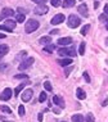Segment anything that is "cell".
<instances>
[{"instance_id": "cell-12", "label": "cell", "mask_w": 108, "mask_h": 122, "mask_svg": "<svg viewBox=\"0 0 108 122\" xmlns=\"http://www.w3.org/2000/svg\"><path fill=\"white\" fill-rule=\"evenodd\" d=\"M77 10H78V13H80L82 17H87V15H89L86 4H80V5H78V8H77Z\"/></svg>"}, {"instance_id": "cell-24", "label": "cell", "mask_w": 108, "mask_h": 122, "mask_svg": "<svg viewBox=\"0 0 108 122\" xmlns=\"http://www.w3.org/2000/svg\"><path fill=\"white\" fill-rule=\"evenodd\" d=\"M78 54L80 55L85 54V42H81L80 44V46H78Z\"/></svg>"}, {"instance_id": "cell-30", "label": "cell", "mask_w": 108, "mask_h": 122, "mask_svg": "<svg viewBox=\"0 0 108 122\" xmlns=\"http://www.w3.org/2000/svg\"><path fill=\"white\" fill-rule=\"evenodd\" d=\"M99 19H100V21L103 22V23H107V22H108L107 14H100V15H99Z\"/></svg>"}, {"instance_id": "cell-22", "label": "cell", "mask_w": 108, "mask_h": 122, "mask_svg": "<svg viewBox=\"0 0 108 122\" xmlns=\"http://www.w3.org/2000/svg\"><path fill=\"white\" fill-rule=\"evenodd\" d=\"M25 86H26V82H22L21 85H18V86L15 87V90H14V94H15V95H18V94L22 91V89H23Z\"/></svg>"}, {"instance_id": "cell-17", "label": "cell", "mask_w": 108, "mask_h": 122, "mask_svg": "<svg viewBox=\"0 0 108 122\" xmlns=\"http://www.w3.org/2000/svg\"><path fill=\"white\" fill-rule=\"evenodd\" d=\"M76 95H77V98L80 99V100H84V99L86 98V94H85V91L81 87H78L76 90Z\"/></svg>"}, {"instance_id": "cell-27", "label": "cell", "mask_w": 108, "mask_h": 122, "mask_svg": "<svg viewBox=\"0 0 108 122\" xmlns=\"http://www.w3.org/2000/svg\"><path fill=\"white\" fill-rule=\"evenodd\" d=\"M45 100H46V93H41L40 97H39V102L42 103V102H45Z\"/></svg>"}, {"instance_id": "cell-14", "label": "cell", "mask_w": 108, "mask_h": 122, "mask_svg": "<svg viewBox=\"0 0 108 122\" xmlns=\"http://www.w3.org/2000/svg\"><path fill=\"white\" fill-rule=\"evenodd\" d=\"M75 4H76V0H63V3H62L63 8H72Z\"/></svg>"}, {"instance_id": "cell-35", "label": "cell", "mask_w": 108, "mask_h": 122, "mask_svg": "<svg viewBox=\"0 0 108 122\" xmlns=\"http://www.w3.org/2000/svg\"><path fill=\"white\" fill-rule=\"evenodd\" d=\"M71 70H72L71 67H70V68H66V71H64V76H66V77H68V76H70V73H71Z\"/></svg>"}, {"instance_id": "cell-46", "label": "cell", "mask_w": 108, "mask_h": 122, "mask_svg": "<svg viewBox=\"0 0 108 122\" xmlns=\"http://www.w3.org/2000/svg\"><path fill=\"white\" fill-rule=\"evenodd\" d=\"M4 122H12V121H4Z\"/></svg>"}, {"instance_id": "cell-34", "label": "cell", "mask_w": 108, "mask_h": 122, "mask_svg": "<svg viewBox=\"0 0 108 122\" xmlns=\"http://www.w3.org/2000/svg\"><path fill=\"white\" fill-rule=\"evenodd\" d=\"M0 31H10V30L6 27L5 25H0Z\"/></svg>"}, {"instance_id": "cell-44", "label": "cell", "mask_w": 108, "mask_h": 122, "mask_svg": "<svg viewBox=\"0 0 108 122\" xmlns=\"http://www.w3.org/2000/svg\"><path fill=\"white\" fill-rule=\"evenodd\" d=\"M106 30H107V31H108V22H107V23H106Z\"/></svg>"}, {"instance_id": "cell-40", "label": "cell", "mask_w": 108, "mask_h": 122, "mask_svg": "<svg viewBox=\"0 0 108 122\" xmlns=\"http://www.w3.org/2000/svg\"><path fill=\"white\" fill-rule=\"evenodd\" d=\"M104 13H106V14L108 15V4L104 5Z\"/></svg>"}, {"instance_id": "cell-26", "label": "cell", "mask_w": 108, "mask_h": 122, "mask_svg": "<svg viewBox=\"0 0 108 122\" xmlns=\"http://www.w3.org/2000/svg\"><path fill=\"white\" fill-rule=\"evenodd\" d=\"M44 87H45V90H46V91H51V90H53L51 84H50L49 81H45V82H44Z\"/></svg>"}, {"instance_id": "cell-29", "label": "cell", "mask_w": 108, "mask_h": 122, "mask_svg": "<svg viewBox=\"0 0 108 122\" xmlns=\"http://www.w3.org/2000/svg\"><path fill=\"white\" fill-rule=\"evenodd\" d=\"M18 114L19 116H25V107L23 105H19L18 107Z\"/></svg>"}, {"instance_id": "cell-11", "label": "cell", "mask_w": 108, "mask_h": 122, "mask_svg": "<svg viewBox=\"0 0 108 122\" xmlns=\"http://www.w3.org/2000/svg\"><path fill=\"white\" fill-rule=\"evenodd\" d=\"M57 42H58V45H61V46H67V45L72 44V39L71 37H61Z\"/></svg>"}, {"instance_id": "cell-43", "label": "cell", "mask_w": 108, "mask_h": 122, "mask_svg": "<svg viewBox=\"0 0 108 122\" xmlns=\"http://www.w3.org/2000/svg\"><path fill=\"white\" fill-rule=\"evenodd\" d=\"M94 6H95V8H98V6H99V3L95 1V4H94Z\"/></svg>"}, {"instance_id": "cell-13", "label": "cell", "mask_w": 108, "mask_h": 122, "mask_svg": "<svg viewBox=\"0 0 108 122\" xmlns=\"http://www.w3.org/2000/svg\"><path fill=\"white\" fill-rule=\"evenodd\" d=\"M39 42H40L41 45H49V44H51V37L50 36H42V37L39 39Z\"/></svg>"}, {"instance_id": "cell-18", "label": "cell", "mask_w": 108, "mask_h": 122, "mask_svg": "<svg viewBox=\"0 0 108 122\" xmlns=\"http://www.w3.org/2000/svg\"><path fill=\"white\" fill-rule=\"evenodd\" d=\"M8 51H9V46H8V45H4V44L0 45V58L4 57Z\"/></svg>"}, {"instance_id": "cell-25", "label": "cell", "mask_w": 108, "mask_h": 122, "mask_svg": "<svg viewBox=\"0 0 108 122\" xmlns=\"http://www.w3.org/2000/svg\"><path fill=\"white\" fill-rule=\"evenodd\" d=\"M0 109H1V112H4V113H8V114L12 113V109L9 107H6V105H1V107H0Z\"/></svg>"}, {"instance_id": "cell-42", "label": "cell", "mask_w": 108, "mask_h": 122, "mask_svg": "<svg viewBox=\"0 0 108 122\" xmlns=\"http://www.w3.org/2000/svg\"><path fill=\"white\" fill-rule=\"evenodd\" d=\"M0 39H5V34H1V32H0Z\"/></svg>"}, {"instance_id": "cell-16", "label": "cell", "mask_w": 108, "mask_h": 122, "mask_svg": "<svg viewBox=\"0 0 108 122\" xmlns=\"http://www.w3.org/2000/svg\"><path fill=\"white\" fill-rule=\"evenodd\" d=\"M15 25H17V22H15V21H12L10 18L5 21V26H6L9 30H14V28H15Z\"/></svg>"}, {"instance_id": "cell-6", "label": "cell", "mask_w": 108, "mask_h": 122, "mask_svg": "<svg viewBox=\"0 0 108 122\" xmlns=\"http://www.w3.org/2000/svg\"><path fill=\"white\" fill-rule=\"evenodd\" d=\"M13 14H14V10L12 8H4L1 10V14H0V21H3L4 18H10Z\"/></svg>"}, {"instance_id": "cell-21", "label": "cell", "mask_w": 108, "mask_h": 122, "mask_svg": "<svg viewBox=\"0 0 108 122\" xmlns=\"http://www.w3.org/2000/svg\"><path fill=\"white\" fill-rule=\"evenodd\" d=\"M23 21H25V14H23V13H18V14L15 15V22L22 23Z\"/></svg>"}, {"instance_id": "cell-8", "label": "cell", "mask_w": 108, "mask_h": 122, "mask_svg": "<svg viewBox=\"0 0 108 122\" xmlns=\"http://www.w3.org/2000/svg\"><path fill=\"white\" fill-rule=\"evenodd\" d=\"M66 19V17H64V14H62V13H59V14H55L53 18H51V25H54V26H57V25H61L62 22Z\"/></svg>"}, {"instance_id": "cell-20", "label": "cell", "mask_w": 108, "mask_h": 122, "mask_svg": "<svg viewBox=\"0 0 108 122\" xmlns=\"http://www.w3.org/2000/svg\"><path fill=\"white\" fill-rule=\"evenodd\" d=\"M72 122H84L82 114H73L72 116Z\"/></svg>"}, {"instance_id": "cell-33", "label": "cell", "mask_w": 108, "mask_h": 122, "mask_svg": "<svg viewBox=\"0 0 108 122\" xmlns=\"http://www.w3.org/2000/svg\"><path fill=\"white\" fill-rule=\"evenodd\" d=\"M84 78H85V81L86 82H90V76H89V73H87V72H84Z\"/></svg>"}, {"instance_id": "cell-15", "label": "cell", "mask_w": 108, "mask_h": 122, "mask_svg": "<svg viewBox=\"0 0 108 122\" xmlns=\"http://www.w3.org/2000/svg\"><path fill=\"white\" fill-rule=\"evenodd\" d=\"M57 62L62 66V67H66V66H70L72 63V59L71 58H64V59H59V61H57Z\"/></svg>"}, {"instance_id": "cell-1", "label": "cell", "mask_w": 108, "mask_h": 122, "mask_svg": "<svg viewBox=\"0 0 108 122\" xmlns=\"http://www.w3.org/2000/svg\"><path fill=\"white\" fill-rule=\"evenodd\" d=\"M39 26H40V23H39L36 19H28V21L26 22V26H25L26 34H31V32H35L36 30L39 28Z\"/></svg>"}, {"instance_id": "cell-4", "label": "cell", "mask_w": 108, "mask_h": 122, "mask_svg": "<svg viewBox=\"0 0 108 122\" xmlns=\"http://www.w3.org/2000/svg\"><path fill=\"white\" fill-rule=\"evenodd\" d=\"M35 62V59L34 58H27V59H25V61H22L21 62V64L18 66V70L19 71H25V70H27L30 66H32V63Z\"/></svg>"}, {"instance_id": "cell-28", "label": "cell", "mask_w": 108, "mask_h": 122, "mask_svg": "<svg viewBox=\"0 0 108 122\" xmlns=\"http://www.w3.org/2000/svg\"><path fill=\"white\" fill-rule=\"evenodd\" d=\"M86 122H95V118H94V116L91 113H89L86 116Z\"/></svg>"}, {"instance_id": "cell-7", "label": "cell", "mask_w": 108, "mask_h": 122, "mask_svg": "<svg viewBox=\"0 0 108 122\" xmlns=\"http://www.w3.org/2000/svg\"><path fill=\"white\" fill-rule=\"evenodd\" d=\"M49 10V8L45 4H37V6L34 9V12L36 13V14H39V15H41V14H46Z\"/></svg>"}, {"instance_id": "cell-2", "label": "cell", "mask_w": 108, "mask_h": 122, "mask_svg": "<svg viewBox=\"0 0 108 122\" xmlns=\"http://www.w3.org/2000/svg\"><path fill=\"white\" fill-rule=\"evenodd\" d=\"M81 23V19L77 17L76 14H71L70 17H68V21H67V25H68V27L70 28H76L78 27Z\"/></svg>"}, {"instance_id": "cell-41", "label": "cell", "mask_w": 108, "mask_h": 122, "mask_svg": "<svg viewBox=\"0 0 108 122\" xmlns=\"http://www.w3.org/2000/svg\"><path fill=\"white\" fill-rule=\"evenodd\" d=\"M37 118H39V121L41 122V121H42V114H41V113H39V116H37Z\"/></svg>"}, {"instance_id": "cell-36", "label": "cell", "mask_w": 108, "mask_h": 122, "mask_svg": "<svg viewBox=\"0 0 108 122\" xmlns=\"http://www.w3.org/2000/svg\"><path fill=\"white\" fill-rule=\"evenodd\" d=\"M32 1L36 3V4H44V3L46 1V0H32Z\"/></svg>"}, {"instance_id": "cell-9", "label": "cell", "mask_w": 108, "mask_h": 122, "mask_svg": "<svg viewBox=\"0 0 108 122\" xmlns=\"http://www.w3.org/2000/svg\"><path fill=\"white\" fill-rule=\"evenodd\" d=\"M32 97H34V91H32V89H27V90H25L23 93H22V100L23 102H30Z\"/></svg>"}, {"instance_id": "cell-5", "label": "cell", "mask_w": 108, "mask_h": 122, "mask_svg": "<svg viewBox=\"0 0 108 122\" xmlns=\"http://www.w3.org/2000/svg\"><path fill=\"white\" fill-rule=\"evenodd\" d=\"M12 93H13V90L10 87H6L4 89V91H3L1 94H0V100H3V102H6V100H9L12 97Z\"/></svg>"}, {"instance_id": "cell-45", "label": "cell", "mask_w": 108, "mask_h": 122, "mask_svg": "<svg viewBox=\"0 0 108 122\" xmlns=\"http://www.w3.org/2000/svg\"><path fill=\"white\" fill-rule=\"evenodd\" d=\"M106 42H107V44H108V39H106Z\"/></svg>"}, {"instance_id": "cell-37", "label": "cell", "mask_w": 108, "mask_h": 122, "mask_svg": "<svg viewBox=\"0 0 108 122\" xmlns=\"http://www.w3.org/2000/svg\"><path fill=\"white\" fill-rule=\"evenodd\" d=\"M58 32H59V30H51V31H50V35H57Z\"/></svg>"}, {"instance_id": "cell-3", "label": "cell", "mask_w": 108, "mask_h": 122, "mask_svg": "<svg viewBox=\"0 0 108 122\" xmlns=\"http://www.w3.org/2000/svg\"><path fill=\"white\" fill-rule=\"evenodd\" d=\"M58 54H59L61 57H75V55H76V51L73 50V48L62 46L59 50H58Z\"/></svg>"}, {"instance_id": "cell-39", "label": "cell", "mask_w": 108, "mask_h": 122, "mask_svg": "<svg viewBox=\"0 0 108 122\" xmlns=\"http://www.w3.org/2000/svg\"><path fill=\"white\" fill-rule=\"evenodd\" d=\"M102 105H103V107H107V105H108V98H107L106 100H104L103 103H102Z\"/></svg>"}, {"instance_id": "cell-23", "label": "cell", "mask_w": 108, "mask_h": 122, "mask_svg": "<svg viewBox=\"0 0 108 122\" xmlns=\"http://www.w3.org/2000/svg\"><path fill=\"white\" fill-rule=\"evenodd\" d=\"M89 28H90V25H85L84 27L81 28V31H80V32H81V35L85 36V35L87 34V31H89Z\"/></svg>"}, {"instance_id": "cell-38", "label": "cell", "mask_w": 108, "mask_h": 122, "mask_svg": "<svg viewBox=\"0 0 108 122\" xmlns=\"http://www.w3.org/2000/svg\"><path fill=\"white\" fill-rule=\"evenodd\" d=\"M6 68H8V66H6V64H4V66H1V67H0V71H5Z\"/></svg>"}, {"instance_id": "cell-31", "label": "cell", "mask_w": 108, "mask_h": 122, "mask_svg": "<svg viewBox=\"0 0 108 122\" xmlns=\"http://www.w3.org/2000/svg\"><path fill=\"white\" fill-rule=\"evenodd\" d=\"M50 3H51V5H53V6H59L62 4L61 0H50Z\"/></svg>"}, {"instance_id": "cell-19", "label": "cell", "mask_w": 108, "mask_h": 122, "mask_svg": "<svg viewBox=\"0 0 108 122\" xmlns=\"http://www.w3.org/2000/svg\"><path fill=\"white\" fill-rule=\"evenodd\" d=\"M54 50H55L54 44H49V45H45L44 46V51H46V53H53Z\"/></svg>"}, {"instance_id": "cell-32", "label": "cell", "mask_w": 108, "mask_h": 122, "mask_svg": "<svg viewBox=\"0 0 108 122\" xmlns=\"http://www.w3.org/2000/svg\"><path fill=\"white\" fill-rule=\"evenodd\" d=\"M14 78H28V75H25V73H18L14 76Z\"/></svg>"}, {"instance_id": "cell-10", "label": "cell", "mask_w": 108, "mask_h": 122, "mask_svg": "<svg viewBox=\"0 0 108 122\" xmlns=\"http://www.w3.org/2000/svg\"><path fill=\"white\" fill-rule=\"evenodd\" d=\"M53 103L55 105H58L59 108H64V100L59 97V95H54L53 97Z\"/></svg>"}]
</instances>
